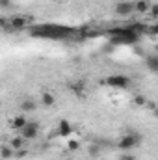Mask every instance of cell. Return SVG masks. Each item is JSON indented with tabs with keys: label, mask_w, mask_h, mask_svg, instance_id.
<instances>
[{
	"label": "cell",
	"mask_w": 158,
	"mask_h": 160,
	"mask_svg": "<svg viewBox=\"0 0 158 160\" xmlns=\"http://www.w3.org/2000/svg\"><path fill=\"white\" fill-rule=\"evenodd\" d=\"M21 112L22 114H32V112H36L37 110V102L34 101V99H24L22 102H21Z\"/></svg>",
	"instance_id": "7"
},
{
	"label": "cell",
	"mask_w": 158,
	"mask_h": 160,
	"mask_svg": "<svg viewBox=\"0 0 158 160\" xmlns=\"http://www.w3.org/2000/svg\"><path fill=\"white\" fill-rule=\"evenodd\" d=\"M24 142H26V140L19 134V136H15V138L9 140V145H11V147L15 149V153H17V151H21V149H24Z\"/></svg>",
	"instance_id": "11"
},
{
	"label": "cell",
	"mask_w": 158,
	"mask_h": 160,
	"mask_svg": "<svg viewBox=\"0 0 158 160\" xmlns=\"http://www.w3.org/2000/svg\"><path fill=\"white\" fill-rule=\"evenodd\" d=\"M0 6H2V8H7V6H9V0H0Z\"/></svg>",
	"instance_id": "20"
},
{
	"label": "cell",
	"mask_w": 158,
	"mask_h": 160,
	"mask_svg": "<svg viewBox=\"0 0 158 160\" xmlns=\"http://www.w3.org/2000/svg\"><path fill=\"white\" fill-rule=\"evenodd\" d=\"M80 147V140H77V138H69L67 140V149L69 151H77Z\"/></svg>",
	"instance_id": "16"
},
{
	"label": "cell",
	"mask_w": 158,
	"mask_h": 160,
	"mask_svg": "<svg viewBox=\"0 0 158 160\" xmlns=\"http://www.w3.org/2000/svg\"><path fill=\"white\" fill-rule=\"evenodd\" d=\"M116 13L119 17H128V15L136 13L134 11V2H119L116 6Z\"/></svg>",
	"instance_id": "5"
},
{
	"label": "cell",
	"mask_w": 158,
	"mask_h": 160,
	"mask_svg": "<svg viewBox=\"0 0 158 160\" xmlns=\"http://www.w3.org/2000/svg\"><path fill=\"white\" fill-rule=\"evenodd\" d=\"M39 101H41V104H43L45 108H50V106L56 104V97H54L50 91H43L41 97H39Z\"/></svg>",
	"instance_id": "10"
},
{
	"label": "cell",
	"mask_w": 158,
	"mask_h": 160,
	"mask_svg": "<svg viewBox=\"0 0 158 160\" xmlns=\"http://www.w3.org/2000/svg\"><path fill=\"white\" fill-rule=\"evenodd\" d=\"M0 155H2V160H9L11 157H15V149L11 145H2L0 147Z\"/></svg>",
	"instance_id": "13"
},
{
	"label": "cell",
	"mask_w": 158,
	"mask_h": 160,
	"mask_svg": "<svg viewBox=\"0 0 158 160\" xmlns=\"http://www.w3.org/2000/svg\"><path fill=\"white\" fill-rule=\"evenodd\" d=\"M101 151H102V147H101L99 143H89V145H87V155H89L91 158H99V157H101Z\"/></svg>",
	"instance_id": "12"
},
{
	"label": "cell",
	"mask_w": 158,
	"mask_h": 160,
	"mask_svg": "<svg viewBox=\"0 0 158 160\" xmlns=\"http://www.w3.org/2000/svg\"><path fill=\"white\" fill-rule=\"evenodd\" d=\"M140 143V136L138 134H125L123 138H119V149L123 151H130Z\"/></svg>",
	"instance_id": "2"
},
{
	"label": "cell",
	"mask_w": 158,
	"mask_h": 160,
	"mask_svg": "<svg viewBox=\"0 0 158 160\" xmlns=\"http://www.w3.org/2000/svg\"><path fill=\"white\" fill-rule=\"evenodd\" d=\"M132 102L136 104V106H147V99L141 95V93H134V97H132Z\"/></svg>",
	"instance_id": "15"
},
{
	"label": "cell",
	"mask_w": 158,
	"mask_h": 160,
	"mask_svg": "<svg viewBox=\"0 0 158 160\" xmlns=\"http://www.w3.org/2000/svg\"><path fill=\"white\" fill-rule=\"evenodd\" d=\"M67 160H75V158H67Z\"/></svg>",
	"instance_id": "21"
},
{
	"label": "cell",
	"mask_w": 158,
	"mask_h": 160,
	"mask_svg": "<svg viewBox=\"0 0 158 160\" xmlns=\"http://www.w3.org/2000/svg\"><path fill=\"white\" fill-rule=\"evenodd\" d=\"M73 132H75V128H73V125L67 119H62L58 123V136L60 138H71Z\"/></svg>",
	"instance_id": "4"
},
{
	"label": "cell",
	"mask_w": 158,
	"mask_h": 160,
	"mask_svg": "<svg viewBox=\"0 0 158 160\" xmlns=\"http://www.w3.org/2000/svg\"><path fill=\"white\" fill-rule=\"evenodd\" d=\"M149 9H151V2L149 0H136L134 2V11L136 13L145 15V13H149Z\"/></svg>",
	"instance_id": "8"
},
{
	"label": "cell",
	"mask_w": 158,
	"mask_h": 160,
	"mask_svg": "<svg viewBox=\"0 0 158 160\" xmlns=\"http://www.w3.org/2000/svg\"><path fill=\"white\" fill-rule=\"evenodd\" d=\"M26 155H28V151H26V149H21V151H17V153H15V157H17V158H22V157H26Z\"/></svg>",
	"instance_id": "19"
},
{
	"label": "cell",
	"mask_w": 158,
	"mask_h": 160,
	"mask_svg": "<svg viewBox=\"0 0 158 160\" xmlns=\"http://www.w3.org/2000/svg\"><path fill=\"white\" fill-rule=\"evenodd\" d=\"M37 134H39V125H37L36 121H28L26 127L21 130V136H22L24 140H36Z\"/></svg>",
	"instance_id": "3"
},
{
	"label": "cell",
	"mask_w": 158,
	"mask_h": 160,
	"mask_svg": "<svg viewBox=\"0 0 158 160\" xmlns=\"http://www.w3.org/2000/svg\"><path fill=\"white\" fill-rule=\"evenodd\" d=\"M26 24H28V19L22 17V15H13V17L9 19V26H11L13 30H22Z\"/></svg>",
	"instance_id": "6"
},
{
	"label": "cell",
	"mask_w": 158,
	"mask_h": 160,
	"mask_svg": "<svg viewBox=\"0 0 158 160\" xmlns=\"http://www.w3.org/2000/svg\"><path fill=\"white\" fill-rule=\"evenodd\" d=\"M149 17H151V19H158V2L151 4V9H149Z\"/></svg>",
	"instance_id": "17"
},
{
	"label": "cell",
	"mask_w": 158,
	"mask_h": 160,
	"mask_svg": "<svg viewBox=\"0 0 158 160\" xmlns=\"http://www.w3.org/2000/svg\"><path fill=\"white\" fill-rule=\"evenodd\" d=\"M104 82H106L110 88H117V89H125V88L130 86V78L125 77V75H112V77H108Z\"/></svg>",
	"instance_id": "1"
},
{
	"label": "cell",
	"mask_w": 158,
	"mask_h": 160,
	"mask_svg": "<svg viewBox=\"0 0 158 160\" xmlns=\"http://www.w3.org/2000/svg\"><path fill=\"white\" fill-rule=\"evenodd\" d=\"M26 123H28V119H26V116H24V114H21V116H15V118L11 119V128L21 132V130L26 127Z\"/></svg>",
	"instance_id": "9"
},
{
	"label": "cell",
	"mask_w": 158,
	"mask_h": 160,
	"mask_svg": "<svg viewBox=\"0 0 158 160\" xmlns=\"http://www.w3.org/2000/svg\"><path fill=\"white\" fill-rule=\"evenodd\" d=\"M147 69L151 73H158V56H149L147 58Z\"/></svg>",
	"instance_id": "14"
},
{
	"label": "cell",
	"mask_w": 158,
	"mask_h": 160,
	"mask_svg": "<svg viewBox=\"0 0 158 160\" xmlns=\"http://www.w3.org/2000/svg\"><path fill=\"white\" fill-rule=\"evenodd\" d=\"M119 160H138V158H136V155H132V153L125 151L123 155H119Z\"/></svg>",
	"instance_id": "18"
}]
</instances>
